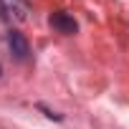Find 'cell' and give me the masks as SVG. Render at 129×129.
<instances>
[{"label":"cell","instance_id":"obj_2","mask_svg":"<svg viewBox=\"0 0 129 129\" xmlns=\"http://www.w3.org/2000/svg\"><path fill=\"white\" fill-rule=\"evenodd\" d=\"M8 48H10V53H13L18 61H25L28 53H30V46H28L25 36L18 33V30H10V33H8Z\"/></svg>","mask_w":129,"mask_h":129},{"label":"cell","instance_id":"obj_5","mask_svg":"<svg viewBox=\"0 0 129 129\" xmlns=\"http://www.w3.org/2000/svg\"><path fill=\"white\" fill-rule=\"evenodd\" d=\"M0 76H3V66H0Z\"/></svg>","mask_w":129,"mask_h":129},{"label":"cell","instance_id":"obj_4","mask_svg":"<svg viewBox=\"0 0 129 129\" xmlns=\"http://www.w3.org/2000/svg\"><path fill=\"white\" fill-rule=\"evenodd\" d=\"M0 18H3V20H8V8H5V3H3V0H0Z\"/></svg>","mask_w":129,"mask_h":129},{"label":"cell","instance_id":"obj_1","mask_svg":"<svg viewBox=\"0 0 129 129\" xmlns=\"http://www.w3.org/2000/svg\"><path fill=\"white\" fill-rule=\"evenodd\" d=\"M48 23H51V28H56V30L63 33V36H74V33H79L76 18H74L71 13H66V10H56V13H51Z\"/></svg>","mask_w":129,"mask_h":129},{"label":"cell","instance_id":"obj_3","mask_svg":"<svg viewBox=\"0 0 129 129\" xmlns=\"http://www.w3.org/2000/svg\"><path fill=\"white\" fill-rule=\"evenodd\" d=\"M38 109H41V111H43V114H46L48 119H56V121H63V116H61V114H56L53 109H48L46 104H38Z\"/></svg>","mask_w":129,"mask_h":129}]
</instances>
